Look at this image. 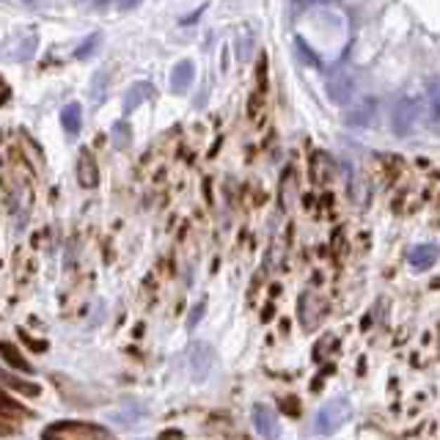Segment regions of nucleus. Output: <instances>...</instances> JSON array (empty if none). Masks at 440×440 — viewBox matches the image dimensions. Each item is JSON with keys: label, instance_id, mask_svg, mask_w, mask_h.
Wrapping results in <instances>:
<instances>
[{"label": "nucleus", "instance_id": "nucleus-8", "mask_svg": "<svg viewBox=\"0 0 440 440\" xmlns=\"http://www.w3.org/2000/svg\"><path fill=\"white\" fill-rule=\"evenodd\" d=\"M193 77H195V66L190 61H179L174 66V72H171V91L174 94H185L190 89V83H193Z\"/></svg>", "mask_w": 440, "mask_h": 440}, {"label": "nucleus", "instance_id": "nucleus-19", "mask_svg": "<svg viewBox=\"0 0 440 440\" xmlns=\"http://www.w3.org/2000/svg\"><path fill=\"white\" fill-rule=\"evenodd\" d=\"M20 336H22V342L31 347V349H36V352H44V349H47V342H36V339H31L25 330H20Z\"/></svg>", "mask_w": 440, "mask_h": 440}, {"label": "nucleus", "instance_id": "nucleus-13", "mask_svg": "<svg viewBox=\"0 0 440 440\" xmlns=\"http://www.w3.org/2000/svg\"><path fill=\"white\" fill-rule=\"evenodd\" d=\"M3 380H6L11 388H17L20 394H25V396H39V394H41V388H39L36 382H28V380H17V377H11V375H3Z\"/></svg>", "mask_w": 440, "mask_h": 440}, {"label": "nucleus", "instance_id": "nucleus-20", "mask_svg": "<svg viewBox=\"0 0 440 440\" xmlns=\"http://www.w3.org/2000/svg\"><path fill=\"white\" fill-rule=\"evenodd\" d=\"M330 372H333V366H325V369H322V372L316 375L314 382H311V391H319V388H322V382H325V377H328Z\"/></svg>", "mask_w": 440, "mask_h": 440}, {"label": "nucleus", "instance_id": "nucleus-9", "mask_svg": "<svg viewBox=\"0 0 440 440\" xmlns=\"http://www.w3.org/2000/svg\"><path fill=\"white\" fill-rule=\"evenodd\" d=\"M0 355H3V361H6L8 366H14V369H20V372H25V375H33V366L22 358V352L11 344V342H0Z\"/></svg>", "mask_w": 440, "mask_h": 440}, {"label": "nucleus", "instance_id": "nucleus-16", "mask_svg": "<svg viewBox=\"0 0 440 440\" xmlns=\"http://www.w3.org/2000/svg\"><path fill=\"white\" fill-rule=\"evenodd\" d=\"M295 53L303 58V63H311V66H316V56L306 50V41H303V39H295Z\"/></svg>", "mask_w": 440, "mask_h": 440}, {"label": "nucleus", "instance_id": "nucleus-11", "mask_svg": "<svg viewBox=\"0 0 440 440\" xmlns=\"http://www.w3.org/2000/svg\"><path fill=\"white\" fill-rule=\"evenodd\" d=\"M80 185L83 188H94L96 185V165L89 152H83V157H80Z\"/></svg>", "mask_w": 440, "mask_h": 440}, {"label": "nucleus", "instance_id": "nucleus-12", "mask_svg": "<svg viewBox=\"0 0 440 440\" xmlns=\"http://www.w3.org/2000/svg\"><path fill=\"white\" fill-rule=\"evenodd\" d=\"M149 94H152L149 83H138L135 89H129V91H127V96H124V110L129 113L132 108H138V105H141V102H143V99H146Z\"/></svg>", "mask_w": 440, "mask_h": 440}, {"label": "nucleus", "instance_id": "nucleus-21", "mask_svg": "<svg viewBox=\"0 0 440 440\" xmlns=\"http://www.w3.org/2000/svg\"><path fill=\"white\" fill-rule=\"evenodd\" d=\"M157 440H185V435L179 429H165V432H160Z\"/></svg>", "mask_w": 440, "mask_h": 440}, {"label": "nucleus", "instance_id": "nucleus-22", "mask_svg": "<svg viewBox=\"0 0 440 440\" xmlns=\"http://www.w3.org/2000/svg\"><path fill=\"white\" fill-rule=\"evenodd\" d=\"M135 3H141V0H119V6H122V8H132Z\"/></svg>", "mask_w": 440, "mask_h": 440}, {"label": "nucleus", "instance_id": "nucleus-2", "mask_svg": "<svg viewBox=\"0 0 440 440\" xmlns=\"http://www.w3.org/2000/svg\"><path fill=\"white\" fill-rule=\"evenodd\" d=\"M352 415V405L347 396H336L330 402H325L314 418V432L316 435H333L336 429H342Z\"/></svg>", "mask_w": 440, "mask_h": 440}, {"label": "nucleus", "instance_id": "nucleus-1", "mask_svg": "<svg viewBox=\"0 0 440 440\" xmlns=\"http://www.w3.org/2000/svg\"><path fill=\"white\" fill-rule=\"evenodd\" d=\"M41 440H116V435L94 421H53L44 432Z\"/></svg>", "mask_w": 440, "mask_h": 440}, {"label": "nucleus", "instance_id": "nucleus-4", "mask_svg": "<svg viewBox=\"0 0 440 440\" xmlns=\"http://www.w3.org/2000/svg\"><path fill=\"white\" fill-rule=\"evenodd\" d=\"M212 363H215V352H212V347L207 344V342H195V344L190 347V369H193V377L204 380L209 375Z\"/></svg>", "mask_w": 440, "mask_h": 440}, {"label": "nucleus", "instance_id": "nucleus-3", "mask_svg": "<svg viewBox=\"0 0 440 440\" xmlns=\"http://www.w3.org/2000/svg\"><path fill=\"white\" fill-rule=\"evenodd\" d=\"M253 427H256V432L264 440H278V435H281L278 415H276V410L267 408V405H253Z\"/></svg>", "mask_w": 440, "mask_h": 440}, {"label": "nucleus", "instance_id": "nucleus-18", "mask_svg": "<svg viewBox=\"0 0 440 440\" xmlns=\"http://www.w3.org/2000/svg\"><path fill=\"white\" fill-rule=\"evenodd\" d=\"M204 309H207V303H204V300H201V303H195V309H193V314H190V319H188V328H190V330H193V328L198 325V319L204 316Z\"/></svg>", "mask_w": 440, "mask_h": 440}, {"label": "nucleus", "instance_id": "nucleus-17", "mask_svg": "<svg viewBox=\"0 0 440 440\" xmlns=\"http://www.w3.org/2000/svg\"><path fill=\"white\" fill-rule=\"evenodd\" d=\"M281 410L283 413H289V415H300V402H297V396H286V399H281Z\"/></svg>", "mask_w": 440, "mask_h": 440}, {"label": "nucleus", "instance_id": "nucleus-5", "mask_svg": "<svg viewBox=\"0 0 440 440\" xmlns=\"http://www.w3.org/2000/svg\"><path fill=\"white\" fill-rule=\"evenodd\" d=\"M418 113H421L418 99H405V102H399L396 110H394V129H396L399 135H408L410 129H413V124H415V119H418Z\"/></svg>", "mask_w": 440, "mask_h": 440}, {"label": "nucleus", "instance_id": "nucleus-7", "mask_svg": "<svg viewBox=\"0 0 440 440\" xmlns=\"http://www.w3.org/2000/svg\"><path fill=\"white\" fill-rule=\"evenodd\" d=\"M352 91H355V86H352V80H349V75L344 72H336V75H330V83H328V94L333 102H339V105H347L349 99H352Z\"/></svg>", "mask_w": 440, "mask_h": 440}, {"label": "nucleus", "instance_id": "nucleus-10", "mask_svg": "<svg viewBox=\"0 0 440 440\" xmlns=\"http://www.w3.org/2000/svg\"><path fill=\"white\" fill-rule=\"evenodd\" d=\"M61 124H63V129H66V135H72V138L80 132V127H83V110H80L77 102H72V105L63 108Z\"/></svg>", "mask_w": 440, "mask_h": 440}, {"label": "nucleus", "instance_id": "nucleus-15", "mask_svg": "<svg viewBox=\"0 0 440 440\" xmlns=\"http://www.w3.org/2000/svg\"><path fill=\"white\" fill-rule=\"evenodd\" d=\"M25 408L22 405H17L14 399H8L3 391H0V415H22Z\"/></svg>", "mask_w": 440, "mask_h": 440}, {"label": "nucleus", "instance_id": "nucleus-6", "mask_svg": "<svg viewBox=\"0 0 440 440\" xmlns=\"http://www.w3.org/2000/svg\"><path fill=\"white\" fill-rule=\"evenodd\" d=\"M435 261H438V245L432 242H421L408 251V264L413 270H429L435 267Z\"/></svg>", "mask_w": 440, "mask_h": 440}, {"label": "nucleus", "instance_id": "nucleus-14", "mask_svg": "<svg viewBox=\"0 0 440 440\" xmlns=\"http://www.w3.org/2000/svg\"><path fill=\"white\" fill-rule=\"evenodd\" d=\"M141 415H146V410L141 408V405H135V402H127L124 413H116V421L119 424H124V427H129L132 421H138Z\"/></svg>", "mask_w": 440, "mask_h": 440}]
</instances>
